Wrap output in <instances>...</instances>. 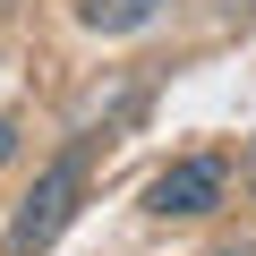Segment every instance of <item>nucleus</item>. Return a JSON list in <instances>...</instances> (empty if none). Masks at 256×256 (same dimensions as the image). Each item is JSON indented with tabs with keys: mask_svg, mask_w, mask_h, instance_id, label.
<instances>
[{
	"mask_svg": "<svg viewBox=\"0 0 256 256\" xmlns=\"http://www.w3.org/2000/svg\"><path fill=\"white\" fill-rule=\"evenodd\" d=\"M9 154H18V120L0 111V162H9Z\"/></svg>",
	"mask_w": 256,
	"mask_h": 256,
	"instance_id": "nucleus-4",
	"label": "nucleus"
},
{
	"mask_svg": "<svg viewBox=\"0 0 256 256\" xmlns=\"http://www.w3.org/2000/svg\"><path fill=\"white\" fill-rule=\"evenodd\" d=\"M248 188H256V137H248Z\"/></svg>",
	"mask_w": 256,
	"mask_h": 256,
	"instance_id": "nucleus-5",
	"label": "nucleus"
},
{
	"mask_svg": "<svg viewBox=\"0 0 256 256\" xmlns=\"http://www.w3.org/2000/svg\"><path fill=\"white\" fill-rule=\"evenodd\" d=\"M214 256H256V248H214Z\"/></svg>",
	"mask_w": 256,
	"mask_h": 256,
	"instance_id": "nucleus-6",
	"label": "nucleus"
},
{
	"mask_svg": "<svg viewBox=\"0 0 256 256\" xmlns=\"http://www.w3.org/2000/svg\"><path fill=\"white\" fill-rule=\"evenodd\" d=\"M154 9L162 0H77V18L94 34H137V26H154Z\"/></svg>",
	"mask_w": 256,
	"mask_h": 256,
	"instance_id": "nucleus-3",
	"label": "nucleus"
},
{
	"mask_svg": "<svg viewBox=\"0 0 256 256\" xmlns=\"http://www.w3.org/2000/svg\"><path fill=\"white\" fill-rule=\"evenodd\" d=\"M222 188H230V162H222V154H180L171 171H154L146 214H162V222L180 214V222H188V214H214V205H222Z\"/></svg>",
	"mask_w": 256,
	"mask_h": 256,
	"instance_id": "nucleus-2",
	"label": "nucleus"
},
{
	"mask_svg": "<svg viewBox=\"0 0 256 256\" xmlns=\"http://www.w3.org/2000/svg\"><path fill=\"white\" fill-rule=\"evenodd\" d=\"M86 171H94V137H77V146H60L43 171H34V188L18 196V214H9V256H43L68 222H77V196H86Z\"/></svg>",
	"mask_w": 256,
	"mask_h": 256,
	"instance_id": "nucleus-1",
	"label": "nucleus"
}]
</instances>
